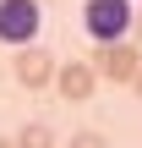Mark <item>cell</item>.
I'll list each match as a JSON object with an SVG mask.
<instances>
[{
  "instance_id": "1",
  "label": "cell",
  "mask_w": 142,
  "mask_h": 148,
  "mask_svg": "<svg viewBox=\"0 0 142 148\" xmlns=\"http://www.w3.org/2000/svg\"><path fill=\"white\" fill-rule=\"evenodd\" d=\"M131 16H137L131 0H82V27H88L93 44H120V38H131Z\"/></svg>"
},
{
  "instance_id": "2",
  "label": "cell",
  "mask_w": 142,
  "mask_h": 148,
  "mask_svg": "<svg viewBox=\"0 0 142 148\" xmlns=\"http://www.w3.org/2000/svg\"><path fill=\"white\" fill-rule=\"evenodd\" d=\"M38 27H44L38 0H0V44L27 49V44H38Z\"/></svg>"
},
{
  "instance_id": "3",
  "label": "cell",
  "mask_w": 142,
  "mask_h": 148,
  "mask_svg": "<svg viewBox=\"0 0 142 148\" xmlns=\"http://www.w3.org/2000/svg\"><path fill=\"white\" fill-rule=\"evenodd\" d=\"M88 66H93V77H104V82H131L137 66H142V49L131 38H120V44H93Z\"/></svg>"
},
{
  "instance_id": "4",
  "label": "cell",
  "mask_w": 142,
  "mask_h": 148,
  "mask_svg": "<svg viewBox=\"0 0 142 148\" xmlns=\"http://www.w3.org/2000/svg\"><path fill=\"white\" fill-rule=\"evenodd\" d=\"M55 55L49 49H38V44H27V49H16L11 55V77L22 82V88H44V82H55Z\"/></svg>"
},
{
  "instance_id": "5",
  "label": "cell",
  "mask_w": 142,
  "mask_h": 148,
  "mask_svg": "<svg viewBox=\"0 0 142 148\" xmlns=\"http://www.w3.org/2000/svg\"><path fill=\"white\" fill-rule=\"evenodd\" d=\"M93 82H99V77H93L88 60H60V66H55V88H60L66 104H82V99L93 93Z\"/></svg>"
},
{
  "instance_id": "6",
  "label": "cell",
  "mask_w": 142,
  "mask_h": 148,
  "mask_svg": "<svg viewBox=\"0 0 142 148\" xmlns=\"http://www.w3.org/2000/svg\"><path fill=\"white\" fill-rule=\"evenodd\" d=\"M11 143H16V148H55V132H49L44 121H27V126H22Z\"/></svg>"
},
{
  "instance_id": "7",
  "label": "cell",
  "mask_w": 142,
  "mask_h": 148,
  "mask_svg": "<svg viewBox=\"0 0 142 148\" xmlns=\"http://www.w3.org/2000/svg\"><path fill=\"white\" fill-rule=\"evenodd\" d=\"M66 148H109V143H104L99 132H77V137H71V143H66Z\"/></svg>"
},
{
  "instance_id": "8",
  "label": "cell",
  "mask_w": 142,
  "mask_h": 148,
  "mask_svg": "<svg viewBox=\"0 0 142 148\" xmlns=\"http://www.w3.org/2000/svg\"><path fill=\"white\" fill-rule=\"evenodd\" d=\"M131 44H137V49H142V11H137V16H131Z\"/></svg>"
},
{
  "instance_id": "9",
  "label": "cell",
  "mask_w": 142,
  "mask_h": 148,
  "mask_svg": "<svg viewBox=\"0 0 142 148\" xmlns=\"http://www.w3.org/2000/svg\"><path fill=\"white\" fill-rule=\"evenodd\" d=\"M131 88H137V99H142V66H137V77H131Z\"/></svg>"
},
{
  "instance_id": "10",
  "label": "cell",
  "mask_w": 142,
  "mask_h": 148,
  "mask_svg": "<svg viewBox=\"0 0 142 148\" xmlns=\"http://www.w3.org/2000/svg\"><path fill=\"white\" fill-rule=\"evenodd\" d=\"M0 148H16V143H11V137H0Z\"/></svg>"
},
{
  "instance_id": "11",
  "label": "cell",
  "mask_w": 142,
  "mask_h": 148,
  "mask_svg": "<svg viewBox=\"0 0 142 148\" xmlns=\"http://www.w3.org/2000/svg\"><path fill=\"white\" fill-rule=\"evenodd\" d=\"M38 5H44V0H38Z\"/></svg>"
}]
</instances>
